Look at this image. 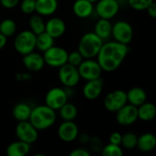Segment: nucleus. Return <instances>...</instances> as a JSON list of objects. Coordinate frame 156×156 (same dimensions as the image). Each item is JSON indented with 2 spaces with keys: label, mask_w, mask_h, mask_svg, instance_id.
I'll return each instance as SVG.
<instances>
[{
  "label": "nucleus",
  "mask_w": 156,
  "mask_h": 156,
  "mask_svg": "<svg viewBox=\"0 0 156 156\" xmlns=\"http://www.w3.org/2000/svg\"><path fill=\"white\" fill-rule=\"evenodd\" d=\"M128 52V45L122 44L115 40L103 42L97 55V61L102 71L112 72L122 65Z\"/></svg>",
  "instance_id": "obj_1"
},
{
  "label": "nucleus",
  "mask_w": 156,
  "mask_h": 156,
  "mask_svg": "<svg viewBox=\"0 0 156 156\" xmlns=\"http://www.w3.org/2000/svg\"><path fill=\"white\" fill-rule=\"evenodd\" d=\"M56 119V111L45 104L33 108L28 121L37 131H43L51 127Z\"/></svg>",
  "instance_id": "obj_2"
},
{
  "label": "nucleus",
  "mask_w": 156,
  "mask_h": 156,
  "mask_svg": "<svg viewBox=\"0 0 156 156\" xmlns=\"http://www.w3.org/2000/svg\"><path fill=\"white\" fill-rule=\"evenodd\" d=\"M103 42L104 41L94 32H88L81 37L79 42L78 51L81 54L83 58H93L97 57Z\"/></svg>",
  "instance_id": "obj_3"
},
{
  "label": "nucleus",
  "mask_w": 156,
  "mask_h": 156,
  "mask_svg": "<svg viewBox=\"0 0 156 156\" xmlns=\"http://www.w3.org/2000/svg\"><path fill=\"white\" fill-rule=\"evenodd\" d=\"M14 48L22 56L34 51L36 48V35L30 29L19 32L14 40Z\"/></svg>",
  "instance_id": "obj_4"
},
{
  "label": "nucleus",
  "mask_w": 156,
  "mask_h": 156,
  "mask_svg": "<svg viewBox=\"0 0 156 156\" xmlns=\"http://www.w3.org/2000/svg\"><path fill=\"white\" fill-rule=\"evenodd\" d=\"M68 51L60 47L52 46L46 51H44L43 58L45 60V64L54 67L59 68L60 66L64 65L68 61Z\"/></svg>",
  "instance_id": "obj_5"
},
{
  "label": "nucleus",
  "mask_w": 156,
  "mask_h": 156,
  "mask_svg": "<svg viewBox=\"0 0 156 156\" xmlns=\"http://www.w3.org/2000/svg\"><path fill=\"white\" fill-rule=\"evenodd\" d=\"M112 36L114 40L124 45H128L133 37V29L127 21H118L112 25Z\"/></svg>",
  "instance_id": "obj_6"
},
{
  "label": "nucleus",
  "mask_w": 156,
  "mask_h": 156,
  "mask_svg": "<svg viewBox=\"0 0 156 156\" xmlns=\"http://www.w3.org/2000/svg\"><path fill=\"white\" fill-rule=\"evenodd\" d=\"M77 68L80 78L84 79L85 80L98 79L101 77L102 72V69L98 61L93 60L92 58L83 59Z\"/></svg>",
  "instance_id": "obj_7"
},
{
  "label": "nucleus",
  "mask_w": 156,
  "mask_h": 156,
  "mask_svg": "<svg viewBox=\"0 0 156 156\" xmlns=\"http://www.w3.org/2000/svg\"><path fill=\"white\" fill-rule=\"evenodd\" d=\"M58 79L64 86L67 88H72L79 83L80 76L79 74L78 68L67 62L59 67Z\"/></svg>",
  "instance_id": "obj_8"
},
{
  "label": "nucleus",
  "mask_w": 156,
  "mask_h": 156,
  "mask_svg": "<svg viewBox=\"0 0 156 156\" xmlns=\"http://www.w3.org/2000/svg\"><path fill=\"white\" fill-rule=\"evenodd\" d=\"M16 135L18 140L27 144H34L38 137V131L30 123L29 121L18 122L16 126Z\"/></svg>",
  "instance_id": "obj_9"
},
{
  "label": "nucleus",
  "mask_w": 156,
  "mask_h": 156,
  "mask_svg": "<svg viewBox=\"0 0 156 156\" xmlns=\"http://www.w3.org/2000/svg\"><path fill=\"white\" fill-rule=\"evenodd\" d=\"M68 98H69V94L64 89L59 87H55L50 89L47 92L45 97V102L46 105L57 111L68 101Z\"/></svg>",
  "instance_id": "obj_10"
},
{
  "label": "nucleus",
  "mask_w": 156,
  "mask_h": 156,
  "mask_svg": "<svg viewBox=\"0 0 156 156\" xmlns=\"http://www.w3.org/2000/svg\"><path fill=\"white\" fill-rule=\"evenodd\" d=\"M126 103H128L127 94L126 91L122 90H113L108 93L104 99V107L111 112H116Z\"/></svg>",
  "instance_id": "obj_11"
},
{
  "label": "nucleus",
  "mask_w": 156,
  "mask_h": 156,
  "mask_svg": "<svg viewBox=\"0 0 156 156\" xmlns=\"http://www.w3.org/2000/svg\"><path fill=\"white\" fill-rule=\"evenodd\" d=\"M96 3L95 9L101 18L111 20L119 12L120 5L117 0H98Z\"/></svg>",
  "instance_id": "obj_12"
},
{
  "label": "nucleus",
  "mask_w": 156,
  "mask_h": 156,
  "mask_svg": "<svg viewBox=\"0 0 156 156\" xmlns=\"http://www.w3.org/2000/svg\"><path fill=\"white\" fill-rule=\"evenodd\" d=\"M138 120L137 107L130 103H126L116 112V121L119 124L127 126L134 123Z\"/></svg>",
  "instance_id": "obj_13"
},
{
  "label": "nucleus",
  "mask_w": 156,
  "mask_h": 156,
  "mask_svg": "<svg viewBox=\"0 0 156 156\" xmlns=\"http://www.w3.org/2000/svg\"><path fill=\"white\" fill-rule=\"evenodd\" d=\"M58 136L65 143H71L79 137V127L73 121H63L58 128Z\"/></svg>",
  "instance_id": "obj_14"
},
{
  "label": "nucleus",
  "mask_w": 156,
  "mask_h": 156,
  "mask_svg": "<svg viewBox=\"0 0 156 156\" xmlns=\"http://www.w3.org/2000/svg\"><path fill=\"white\" fill-rule=\"evenodd\" d=\"M102 89H103V81L100 77L98 79L87 80L86 84L83 87L82 92L87 100L93 101L96 100L98 97H100Z\"/></svg>",
  "instance_id": "obj_15"
},
{
  "label": "nucleus",
  "mask_w": 156,
  "mask_h": 156,
  "mask_svg": "<svg viewBox=\"0 0 156 156\" xmlns=\"http://www.w3.org/2000/svg\"><path fill=\"white\" fill-rule=\"evenodd\" d=\"M23 64L29 71H39L45 66V60L43 55L37 52H30L23 56Z\"/></svg>",
  "instance_id": "obj_16"
},
{
  "label": "nucleus",
  "mask_w": 156,
  "mask_h": 156,
  "mask_svg": "<svg viewBox=\"0 0 156 156\" xmlns=\"http://www.w3.org/2000/svg\"><path fill=\"white\" fill-rule=\"evenodd\" d=\"M45 31L54 38L60 37L66 31V24L59 17H51L45 23Z\"/></svg>",
  "instance_id": "obj_17"
},
{
  "label": "nucleus",
  "mask_w": 156,
  "mask_h": 156,
  "mask_svg": "<svg viewBox=\"0 0 156 156\" xmlns=\"http://www.w3.org/2000/svg\"><path fill=\"white\" fill-rule=\"evenodd\" d=\"M73 13L80 18H87L94 11L93 3L89 0H76L72 6Z\"/></svg>",
  "instance_id": "obj_18"
},
{
  "label": "nucleus",
  "mask_w": 156,
  "mask_h": 156,
  "mask_svg": "<svg viewBox=\"0 0 156 156\" xmlns=\"http://www.w3.org/2000/svg\"><path fill=\"white\" fill-rule=\"evenodd\" d=\"M58 0H36L35 12L40 16H51L58 9Z\"/></svg>",
  "instance_id": "obj_19"
},
{
  "label": "nucleus",
  "mask_w": 156,
  "mask_h": 156,
  "mask_svg": "<svg viewBox=\"0 0 156 156\" xmlns=\"http://www.w3.org/2000/svg\"><path fill=\"white\" fill-rule=\"evenodd\" d=\"M112 25L109 19L100 18L94 26V33L103 41L107 40L112 36Z\"/></svg>",
  "instance_id": "obj_20"
},
{
  "label": "nucleus",
  "mask_w": 156,
  "mask_h": 156,
  "mask_svg": "<svg viewBox=\"0 0 156 156\" xmlns=\"http://www.w3.org/2000/svg\"><path fill=\"white\" fill-rule=\"evenodd\" d=\"M138 149L142 152L148 153L153 151L156 146V137L154 134L151 133H145L142 134L137 139Z\"/></svg>",
  "instance_id": "obj_21"
},
{
  "label": "nucleus",
  "mask_w": 156,
  "mask_h": 156,
  "mask_svg": "<svg viewBox=\"0 0 156 156\" xmlns=\"http://www.w3.org/2000/svg\"><path fill=\"white\" fill-rule=\"evenodd\" d=\"M126 94H127V101L130 104L134 105L136 107L140 106L141 104L146 101L147 95L145 90L142 88L139 87L132 88L131 90H128V92H126Z\"/></svg>",
  "instance_id": "obj_22"
},
{
  "label": "nucleus",
  "mask_w": 156,
  "mask_h": 156,
  "mask_svg": "<svg viewBox=\"0 0 156 156\" xmlns=\"http://www.w3.org/2000/svg\"><path fill=\"white\" fill-rule=\"evenodd\" d=\"M138 119L144 122H151L156 116V107L152 102H144L137 107Z\"/></svg>",
  "instance_id": "obj_23"
},
{
  "label": "nucleus",
  "mask_w": 156,
  "mask_h": 156,
  "mask_svg": "<svg viewBox=\"0 0 156 156\" xmlns=\"http://www.w3.org/2000/svg\"><path fill=\"white\" fill-rule=\"evenodd\" d=\"M29 144L18 140L17 142L11 143L6 148V154L8 156H24L27 155L30 151Z\"/></svg>",
  "instance_id": "obj_24"
},
{
  "label": "nucleus",
  "mask_w": 156,
  "mask_h": 156,
  "mask_svg": "<svg viewBox=\"0 0 156 156\" xmlns=\"http://www.w3.org/2000/svg\"><path fill=\"white\" fill-rule=\"evenodd\" d=\"M32 108L29 104L26 102H18L16 103L12 111L13 117L17 122H23V121H28L30 114H31Z\"/></svg>",
  "instance_id": "obj_25"
},
{
  "label": "nucleus",
  "mask_w": 156,
  "mask_h": 156,
  "mask_svg": "<svg viewBox=\"0 0 156 156\" xmlns=\"http://www.w3.org/2000/svg\"><path fill=\"white\" fill-rule=\"evenodd\" d=\"M55 38L52 37L49 34H48L46 31L36 35V48L38 50L44 52L52 46H54Z\"/></svg>",
  "instance_id": "obj_26"
},
{
  "label": "nucleus",
  "mask_w": 156,
  "mask_h": 156,
  "mask_svg": "<svg viewBox=\"0 0 156 156\" xmlns=\"http://www.w3.org/2000/svg\"><path fill=\"white\" fill-rule=\"evenodd\" d=\"M59 116L63 121H74L78 115V109L77 107L69 102H66L63 106L59 109Z\"/></svg>",
  "instance_id": "obj_27"
},
{
  "label": "nucleus",
  "mask_w": 156,
  "mask_h": 156,
  "mask_svg": "<svg viewBox=\"0 0 156 156\" xmlns=\"http://www.w3.org/2000/svg\"><path fill=\"white\" fill-rule=\"evenodd\" d=\"M29 27L30 30L35 34L38 35L42 32L45 31V21L42 18V16L37 14V15H32L29 18Z\"/></svg>",
  "instance_id": "obj_28"
},
{
  "label": "nucleus",
  "mask_w": 156,
  "mask_h": 156,
  "mask_svg": "<svg viewBox=\"0 0 156 156\" xmlns=\"http://www.w3.org/2000/svg\"><path fill=\"white\" fill-rule=\"evenodd\" d=\"M16 23L10 18H5L0 23V33H2L6 37L16 34Z\"/></svg>",
  "instance_id": "obj_29"
},
{
  "label": "nucleus",
  "mask_w": 156,
  "mask_h": 156,
  "mask_svg": "<svg viewBox=\"0 0 156 156\" xmlns=\"http://www.w3.org/2000/svg\"><path fill=\"white\" fill-rule=\"evenodd\" d=\"M101 152L102 156H122L123 154L121 145L113 144L111 143L102 147Z\"/></svg>",
  "instance_id": "obj_30"
},
{
  "label": "nucleus",
  "mask_w": 156,
  "mask_h": 156,
  "mask_svg": "<svg viewBox=\"0 0 156 156\" xmlns=\"http://www.w3.org/2000/svg\"><path fill=\"white\" fill-rule=\"evenodd\" d=\"M137 139L138 137L136 136V134L133 133H127L122 135L121 145H122L124 148L129 150L133 149L137 145Z\"/></svg>",
  "instance_id": "obj_31"
},
{
  "label": "nucleus",
  "mask_w": 156,
  "mask_h": 156,
  "mask_svg": "<svg viewBox=\"0 0 156 156\" xmlns=\"http://www.w3.org/2000/svg\"><path fill=\"white\" fill-rule=\"evenodd\" d=\"M154 2V0H128L132 8L137 11L146 10V8Z\"/></svg>",
  "instance_id": "obj_32"
},
{
  "label": "nucleus",
  "mask_w": 156,
  "mask_h": 156,
  "mask_svg": "<svg viewBox=\"0 0 156 156\" xmlns=\"http://www.w3.org/2000/svg\"><path fill=\"white\" fill-rule=\"evenodd\" d=\"M36 0H22L20 3V9L24 14L31 15L35 12Z\"/></svg>",
  "instance_id": "obj_33"
},
{
  "label": "nucleus",
  "mask_w": 156,
  "mask_h": 156,
  "mask_svg": "<svg viewBox=\"0 0 156 156\" xmlns=\"http://www.w3.org/2000/svg\"><path fill=\"white\" fill-rule=\"evenodd\" d=\"M82 60H83V57L81 56V54L78 50H75V51H72V52L69 53L67 62L69 63L72 66L78 67L82 62Z\"/></svg>",
  "instance_id": "obj_34"
},
{
  "label": "nucleus",
  "mask_w": 156,
  "mask_h": 156,
  "mask_svg": "<svg viewBox=\"0 0 156 156\" xmlns=\"http://www.w3.org/2000/svg\"><path fill=\"white\" fill-rule=\"evenodd\" d=\"M90 146L92 148L93 151L95 152H98V151H101L102 149V144L101 142V140L97 137H92V138H90Z\"/></svg>",
  "instance_id": "obj_35"
},
{
  "label": "nucleus",
  "mask_w": 156,
  "mask_h": 156,
  "mask_svg": "<svg viewBox=\"0 0 156 156\" xmlns=\"http://www.w3.org/2000/svg\"><path fill=\"white\" fill-rule=\"evenodd\" d=\"M122 133H118V132H114L112 133H111L110 137H109V142L111 144H117V145H121V143H122Z\"/></svg>",
  "instance_id": "obj_36"
},
{
  "label": "nucleus",
  "mask_w": 156,
  "mask_h": 156,
  "mask_svg": "<svg viewBox=\"0 0 156 156\" xmlns=\"http://www.w3.org/2000/svg\"><path fill=\"white\" fill-rule=\"evenodd\" d=\"M20 0H0L1 5L5 7V8H14L15 6H16L19 4Z\"/></svg>",
  "instance_id": "obj_37"
},
{
  "label": "nucleus",
  "mask_w": 156,
  "mask_h": 156,
  "mask_svg": "<svg viewBox=\"0 0 156 156\" xmlns=\"http://www.w3.org/2000/svg\"><path fill=\"white\" fill-rule=\"evenodd\" d=\"M69 156H90V153L88 151H86L85 149L79 148V149L73 150L69 154Z\"/></svg>",
  "instance_id": "obj_38"
},
{
  "label": "nucleus",
  "mask_w": 156,
  "mask_h": 156,
  "mask_svg": "<svg viewBox=\"0 0 156 156\" xmlns=\"http://www.w3.org/2000/svg\"><path fill=\"white\" fill-rule=\"evenodd\" d=\"M149 16L152 17V18H155L156 17V4L154 2H153L147 8H146Z\"/></svg>",
  "instance_id": "obj_39"
},
{
  "label": "nucleus",
  "mask_w": 156,
  "mask_h": 156,
  "mask_svg": "<svg viewBox=\"0 0 156 156\" xmlns=\"http://www.w3.org/2000/svg\"><path fill=\"white\" fill-rule=\"evenodd\" d=\"M6 41H7V37L5 36H4L2 33H0V50L5 48Z\"/></svg>",
  "instance_id": "obj_40"
},
{
  "label": "nucleus",
  "mask_w": 156,
  "mask_h": 156,
  "mask_svg": "<svg viewBox=\"0 0 156 156\" xmlns=\"http://www.w3.org/2000/svg\"><path fill=\"white\" fill-rule=\"evenodd\" d=\"M80 142H81V143L86 144V143H88V142L90 141V136H89L88 134H86V133H83V134H81V135H80Z\"/></svg>",
  "instance_id": "obj_41"
},
{
  "label": "nucleus",
  "mask_w": 156,
  "mask_h": 156,
  "mask_svg": "<svg viewBox=\"0 0 156 156\" xmlns=\"http://www.w3.org/2000/svg\"><path fill=\"white\" fill-rule=\"evenodd\" d=\"M89 1H90L91 3H96V2H97L98 0H89Z\"/></svg>",
  "instance_id": "obj_42"
}]
</instances>
